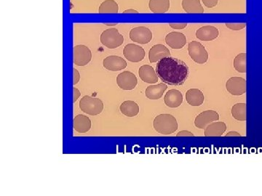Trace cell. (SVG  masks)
<instances>
[{
    "mask_svg": "<svg viewBox=\"0 0 262 196\" xmlns=\"http://www.w3.org/2000/svg\"><path fill=\"white\" fill-rule=\"evenodd\" d=\"M156 73L165 84L179 86L187 81L190 69L182 60L168 56L157 62Z\"/></svg>",
    "mask_w": 262,
    "mask_h": 196,
    "instance_id": "1",
    "label": "cell"
},
{
    "mask_svg": "<svg viewBox=\"0 0 262 196\" xmlns=\"http://www.w3.org/2000/svg\"><path fill=\"white\" fill-rule=\"evenodd\" d=\"M154 130L164 135H171L178 130L176 118L171 114H160L153 122Z\"/></svg>",
    "mask_w": 262,
    "mask_h": 196,
    "instance_id": "2",
    "label": "cell"
},
{
    "mask_svg": "<svg viewBox=\"0 0 262 196\" xmlns=\"http://www.w3.org/2000/svg\"><path fill=\"white\" fill-rule=\"evenodd\" d=\"M82 111L90 116H97L102 112L104 103L98 98L84 96L80 101Z\"/></svg>",
    "mask_w": 262,
    "mask_h": 196,
    "instance_id": "3",
    "label": "cell"
},
{
    "mask_svg": "<svg viewBox=\"0 0 262 196\" xmlns=\"http://www.w3.org/2000/svg\"><path fill=\"white\" fill-rule=\"evenodd\" d=\"M124 37L116 29H109L101 35V42L109 49H116L123 44Z\"/></svg>",
    "mask_w": 262,
    "mask_h": 196,
    "instance_id": "4",
    "label": "cell"
},
{
    "mask_svg": "<svg viewBox=\"0 0 262 196\" xmlns=\"http://www.w3.org/2000/svg\"><path fill=\"white\" fill-rule=\"evenodd\" d=\"M188 52L190 58L198 64H204L208 60V53L205 47L198 41H193L189 44Z\"/></svg>",
    "mask_w": 262,
    "mask_h": 196,
    "instance_id": "5",
    "label": "cell"
},
{
    "mask_svg": "<svg viewBox=\"0 0 262 196\" xmlns=\"http://www.w3.org/2000/svg\"><path fill=\"white\" fill-rule=\"evenodd\" d=\"M145 50L143 47L134 44H129L123 50V55L129 61L139 63L145 58Z\"/></svg>",
    "mask_w": 262,
    "mask_h": 196,
    "instance_id": "6",
    "label": "cell"
},
{
    "mask_svg": "<svg viewBox=\"0 0 262 196\" xmlns=\"http://www.w3.org/2000/svg\"><path fill=\"white\" fill-rule=\"evenodd\" d=\"M92 59V53L85 45H77L74 47V63L78 66L88 64Z\"/></svg>",
    "mask_w": 262,
    "mask_h": 196,
    "instance_id": "7",
    "label": "cell"
},
{
    "mask_svg": "<svg viewBox=\"0 0 262 196\" xmlns=\"http://www.w3.org/2000/svg\"><path fill=\"white\" fill-rule=\"evenodd\" d=\"M226 88L232 96H242L246 92V81L242 77H232L226 83Z\"/></svg>",
    "mask_w": 262,
    "mask_h": 196,
    "instance_id": "8",
    "label": "cell"
},
{
    "mask_svg": "<svg viewBox=\"0 0 262 196\" xmlns=\"http://www.w3.org/2000/svg\"><path fill=\"white\" fill-rule=\"evenodd\" d=\"M130 39L134 42L138 43V44H148L153 39V33L148 28L138 26V27L131 29Z\"/></svg>",
    "mask_w": 262,
    "mask_h": 196,
    "instance_id": "9",
    "label": "cell"
},
{
    "mask_svg": "<svg viewBox=\"0 0 262 196\" xmlns=\"http://www.w3.org/2000/svg\"><path fill=\"white\" fill-rule=\"evenodd\" d=\"M117 84L122 90H132L136 87L138 79L131 71H123L117 76Z\"/></svg>",
    "mask_w": 262,
    "mask_h": 196,
    "instance_id": "10",
    "label": "cell"
},
{
    "mask_svg": "<svg viewBox=\"0 0 262 196\" xmlns=\"http://www.w3.org/2000/svg\"><path fill=\"white\" fill-rule=\"evenodd\" d=\"M219 115L218 113L212 110L203 111L196 117L195 126L198 129H205L210 124L218 121Z\"/></svg>",
    "mask_w": 262,
    "mask_h": 196,
    "instance_id": "11",
    "label": "cell"
},
{
    "mask_svg": "<svg viewBox=\"0 0 262 196\" xmlns=\"http://www.w3.org/2000/svg\"><path fill=\"white\" fill-rule=\"evenodd\" d=\"M165 42L171 48L182 49L187 43V37L181 32H173L165 37Z\"/></svg>",
    "mask_w": 262,
    "mask_h": 196,
    "instance_id": "12",
    "label": "cell"
},
{
    "mask_svg": "<svg viewBox=\"0 0 262 196\" xmlns=\"http://www.w3.org/2000/svg\"><path fill=\"white\" fill-rule=\"evenodd\" d=\"M103 65L109 71H118L127 67V62L119 56H110L104 59Z\"/></svg>",
    "mask_w": 262,
    "mask_h": 196,
    "instance_id": "13",
    "label": "cell"
},
{
    "mask_svg": "<svg viewBox=\"0 0 262 196\" xmlns=\"http://www.w3.org/2000/svg\"><path fill=\"white\" fill-rule=\"evenodd\" d=\"M171 56V52L168 47L163 44H156L153 46L149 52V59L150 63H157L165 57Z\"/></svg>",
    "mask_w": 262,
    "mask_h": 196,
    "instance_id": "14",
    "label": "cell"
},
{
    "mask_svg": "<svg viewBox=\"0 0 262 196\" xmlns=\"http://www.w3.org/2000/svg\"><path fill=\"white\" fill-rule=\"evenodd\" d=\"M218 29L213 26H205L199 28L196 32V37L198 39L204 41H213L218 37Z\"/></svg>",
    "mask_w": 262,
    "mask_h": 196,
    "instance_id": "15",
    "label": "cell"
},
{
    "mask_svg": "<svg viewBox=\"0 0 262 196\" xmlns=\"http://www.w3.org/2000/svg\"><path fill=\"white\" fill-rule=\"evenodd\" d=\"M140 78L148 84H155L158 81V77L153 67L150 65H144L138 70Z\"/></svg>",
    "mask_w": 262,
    "mask_h": 196,
    "instance_id": "16",
    "label": "cell"
},
{
    "mask_svg": "<svg viewBox=\"0 0 262 196\" xmlns=\"http://www.w3.org/2000/svg\"><path fill=\"white\" fill-rule=\"evenodd\" d=\"M164 102L169 108H178L183 102L182 93L179 90H169L164 97Z\"/></svg>",
    "mask_w": 262,
    "mask_h": 196,
    "instance_id": "17",
    "label": "cell"
},
{
    "mask_svg": "<svg viewBox=\"0 0 262 196\" xmlns=\"http://www.w3.org/2000/svg\"><path fill=\"white\" fill-rule=\"evenodd\" d=\"M227 129V125L222 121L213 122L205 129L204 135L205 137H221Z\"/></svg>",
    "mask_w": 262,
    "mask_h": 196,
    "instance_id": "18",
    "label": "cell"
},
{
    "mask_svg": "<svg viewBox=\"0 0 262 196\" xmlns=\"http://www.w3.org/2000/svg\"><path fill=\"white\" fill-rule=\"evenodd\" d=\"M91 128V121L86 116L77 115L74 118V129L79 133H86Z\"/></svg>",
    "mask_w": 262,
    "mask_h": 196,
    "instance_id": "19",
    "label": "cell"
},
{
    "mask_svg": "<svg viewBox=\"0 0 262 196\" xmlns=\"http://www.w3.org/2000/svg\"><path fill=\"white\" fill-rule=\"evenodd\" d=\"M187 102L192 106H199L205 100V96L198 89H190L186 93Z\"/></svg>",
    "mask_w": 262,
    "mask_h": 196,
    "instance_id": "20",
    "label": "cell"
},
{
    "mask_svg": "<svg viewBox=\"0 0 262 196\" xmlns=\"http://www.w3.org/2000/svg\"><path fill=\"white\" fill-rule=\"evenodd\" d=\"M167 88L168 86L164 83H160L157 85L150 86L146 90V97L150 99H160Z\"/></svg>",
    "mask_w": 262,
    "mask_h": 196,
    "instance_id": "21",
    "label": "cell"
},
{
    "mask_svg": "<svg viewBox=\"0 0 262 196\" xmlns=\"http://www.w3.org/2000/svg\"><path fill=\"white\" fill-rule=\"evenodd\" d=\"M120 111L123 115L128 117H134L139 113V106L136 102L132 100L123 102L120 105Z\"/></svg>",
    "mask_w": 262,
    "mask_h": 196,
    "instance_id": "22",
    "label": "cell"
},
{
    "mask_svg": "<svg viewBox=\"0 0 262 196\" xmlns=\"http://www.w3.org/2000/svg\"><path fill=\"white\" fill-rule=\"evenodd\" d=\"M149 7L154 13H167L170 8V0H150Z\"/></svg>",
    "mask_w": 262,
    "mask_h": 196,
    "instance_id": "23",
    "label": "cell"
},
{
    "mask_svg": "<svg viewBox=\"0 0 262 196\" xmlns=\"http://www.w3.org/2000/svg\"><path fill=\"white\" fill-rule=\"evenodd\" d=\"M182 7L188 13H202L203 7L199 0H182Z\"/></svg>",
    "mask_w": 262,
    "mask_h": 196,
    "instance_id": "24",
    "label": "cell"
},
{
    "mask_svg": "<svg viewBox=\"0 0 262 196\" xmlns=\"http://www.w3.org/2000/svg\"><path fill=\"white\" fill-rule=\"evenodd\" d=\"M232 117L238 121H244L246 120V104L237 103L232 108Z\"/></svg>",
    "mask_w": 262,
    "mask_h": 196,
    "instance_id": "25",
    "label": "cell"
},
{
    "mask_svg": "<svg viewBox=\"0 0 262 196\" xmlns=\"http://www.w3.org/2000/svg\"><path fill=\"white\" fill-rule=\"evenodd\" d=\"M118 11V4L114 0H106L98 9L99 13H117Z\"/></svg>",
    "mask_w": 262,
    "mask_h": 196,
    "instance_id": "26",
    "label": "cell"
},
{
    "mask_svg": "<svg viewBox=\"0 0 262 196\" xmlns=\"http://www.w3.org/2000/svg\"><path fill=\"white\" fill-rule=\"evenodd\" d=\"M234 68L239 73L246 72V53L238 55L234 59Z\"/></svg>",
    "mask_w": 262,
    "mask_h": 196,
    "instance_id": "27",
    "label": "cell"
},
{
    "mask_svg": "<svg viewBox=\"0 0 262 196\" xmlns=\"http://www.w3.org/2000/svg\"><path fill=\"white\" fill-rule=\"evenodd\" d=\"M226 26L232 31H240L246 26L245 23H226Z\"/></svg>",
    "mask_w": 262,
    "mask_h": 196,
    "instance_id": "28",
    "label": "cell"
},
{
    "mask_svg": "<svg viewBox=\"0 0 262 196\" xmlns=\"http://www.w3.org/2000/svg\"><path fill=\"white\" fill-rule=\"evenodd\" d=\"M202 2L208 8H213L218 4V0H202Z\"/></svg>",
    "mask_w": 262,
    "mask_h": 196,
    "instance_id": "29",
    "label": "cell"
},
{
    "mask_svg": "<svg viewBox=\"0 0 262 196\" xmlns=\"http://www.w3.org/2000/svg\"><path fill=\"white\" fill-rule=\"evenodd\" d=\"M169 26L172 29L181 30V29H184V28L187 27V23H170Z\"/></svg>",
    "mask_w": 262,
    "mask_h": 196,
    "instance_id": "30",
    "label": "cell"
},
{
    "mask_svg": "<svg viewBox=\"0 0 262 196\" xmlns=\"http://www.w3.org/2000/svg\"><path fill=\"white\" fill-rule=\"evenodd\" d=\"M177 137H194V134L187 130L181 131L176 135Z\"/></svg>",
    "mask_w": 262,
    "mask_h": 196,
    "instance_id": "31",
    "label": "cell"
},
{
    "mask_svg": "<svg viewBox=\"0 0 262 196\" xmlns=\"http://www.w3.org/2000/svg\"><path fill=\"white\" fill-rule=\"evenodd\" d=\"M73 70H74V82H73V84L75 85L80 81V74L76 68H74Z\"/></svg>",
    "mask_w": 262,
    "mask_h": 196,
    "instance_id": "32",
    "label": "cell"
},
{
    "mask_svg": "<svg viewBox=\"0 0 262 196\" xmlns=\"http://www.w3.org/2000/svg\"><path fill=\"white\" fill-rule=\"evenodd\" d=\"M73 91H74V102H76L77 99L81 96V93L79 91L78 89L76 88V87H74Z\"/></svg>",
    "mask_w": 262,
    "mask_h": 196,
    "instance_id": "33",
    "label": "cell"
},
{
    "mask_svg": "<svg viewBox=\"0 0 262 196\" xmlns=\"http://www.w3.org/2000/svg\"><path fill=\"white\" fill-rule=\"evenodd\" d=\"M241 135L237 132H229L226 135V137H240Z\"/></svg>",
    "mask_w": 262,
    "mask_h": 196,
    "instance_id": "34",
    "label": "cell"
},
{
    "mask_svg": "<svg viewBox=\"0 0 262 196\" xmlns=\"http://www.w3.org/2000/svg\"><path fill=\"white\" fill-rule=\"evenodd\" d=\"M124 13H138V12L137 10H132V9H129V10H125L123 12Z\"/></svg>",
    "mask_w": 262,
    "mask_h": 196,
    "instance_id": "35",
    "label": "cell"
}]
</instances>
